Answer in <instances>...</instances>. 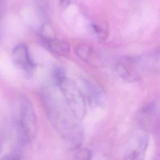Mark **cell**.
<instances>
[{"mask_svg":"<svg viewBox=\"0 0 160 160\" xmlns=\"http://www.w3.org/2000/svg\"><path fill=\"white\" fill-rule=\"evenodd\" d=\"M47 117L54 130L66 141L79 145L83 138V131L78 119L67 106L63 98L46 91L41 96Z\"/></svg>","mask_w":160,"mask_h":160,"instance_id":"6da1fadb","label":"cell"},{"mask_svg":"<svg viewBox=\"0 0 160 160\" xmlns=\"http://www.w3.org/2000/svg\"><path fill=\"white\" fill-rule=\"evenodd\" d=\"M62 96L68 108L80 121L86 114L85 97L77 84L71 79L65 77L58 84Z\"/></svg>","mask_w":160,"mask_h":160,"instance_id":"7a4b0ae2","label":"cell"},{"mask_svg":"<svg viewBox=\"0 0 160 160\" xmlns=\"http://www.w3.org/2000/svg\"><path fill=\"white\" fill-rule=\"evenodd\" d=\"M19 126L20 134L25 142H31L38 132V120L34 107L27 98H22L20 102Z\"/></svg>","mask_w":160,"mask_h":160,"instance_id":"3957f363","label":"cell"},{"mask_svg":"<svg viewBox=\"0 0 160 160\" xmlns=\"http://www.w3.org/2000/svg\"><path fill=\"white\" fill-rule=\"evenodd\" d=\"M142 68L141 59L138 58H124L118 62L115 71L119 77L124 81L132 82L139 78L138 71Z\"/></svg>","mask_w":160,"mask_h":160,"instance_id":"277c9868","label":"cell"},{"mask_svg":"<svg viewBox=\"0 0 160 160\" xmlns=\"http://www.w3.org/2000/svg\"><path fill=\"white\" fill-rule=\"evenodd\" d=\"M12 58L14 64L27 76H31L35 69V64L31 58L28 46L23 43L16 46L12 51Z\"/></svg>","mask_w":160,"mask_h":160,"instance_id":"5b68a950","label":"cell"},{"mask_svg":"<svg viewBox=\"0 0 160 160\" xmlns=\"http://www.w3.org/2000/svg\"><path fill=\"white\" fill-rule=\"evenodd\" d=\"M139 123L146 131L156 129L159 121V108L156 103H151L146 106L140 112Z\"/></svg>","mask_w":160,"mask_h":160,"instance_id":"8992f818","label":"cell"},{"mask_svg":"<svg viewBox=\"0 0 160 160\" xmlns=\"http://www.w3.org/2000/svg\"><path fill=\"white\" fill-rule=\"evenodd\" d=\"M148 143V136H143L138 138L135 144L124 155L123 160H144Z\"/></svg>","mask_w":160,"mask_h":160,"instance_id":"52a82bcc","label":"cell"},{"mask_svg":"<svg viewBox=\"0 0 160 160\" xmlns=\"http://www.w3.org/2000/svg\"><path fill=\"white\" fill-rule=\"evenodd\" d=\"M44 46L50 51L61 56L66 57L69 55L70 47L69 44L62 40L55 38L42 39Z\"/></svg>","mask_w":160,"mask_h":160,"instance_id":"ba28073f","label":"cell"},{"mask_svg":"<svg viewBox=\"0 0 160 160\" xmlns=\"http://www.w3.org/2000/svg\"><path fill=\"white\" fill-rule=\"evenodd\" d=\"M75 52L81 59L88 63L95 64L99 58L94 48L86 43L78 44L75 48Z\"/></svg>","mask_w":160,"mask_h":160,"instance_id":"9c48e42d","label":"cell"},{"mask_svg":"<svg viewBox=\"0 0 160 160\" xmlns=\"http://www.w3.org/2000/svg\"><path fill=\"white\" fill-rule=\"evenodd\" d=\"M84 86L85 92L89 99L95 102L101 101L102 96V91L96 83L91 80H84Z\"/></svg>","mask_w":160,"mask_h":160,"instance_id":"30bf717a","label":"cell"},{"mask_svg":"<svg viewBox=\"0 0 160 160\" xmlns=\"http://www.w3.org/2000/svg\"><path fill=\"white\" fill-rule=\"evenodd\" d=\"M91 151L86 148L81 149L77 151L74 156V160H91Z\"/></svg>","mask_w":160,"mask_h":160,"instance_id":"8fae6325","label":"cell"},{"mask_svg":"<svg viewBox=\"0 0 160 160\" xmlns=\"http://www.w3.org/2000/svg\"><path fill=\"white\" fill-rule=\"evenodd\" d=\"M42 39H49L55 38L54 32L48 24H44L41 29Z\"/></svg>","mask_w":160,"mask_h":160,"instance_id":"7c38bea8","label":"cell"},{"mask_svg":"<svg viewBox=\"0 0 160 160\" xmlns=\"http://www.w3.org/2000/svg\"><path fill=\"white\" fill-rule=\"evenodd\" d=\"M91 29L92 32L98 36L100 40H104L105 38L106 37V31L105 29L97 24H92Z\"/></svg>","mask_w":160,"mask_h":160,"instance_id":"4fadbf2b","label":"cell"},{"mask_svg":"<svg viewBox=\"0 0 160 160\" xmlns=\"http://www.w3.org/2000/svg\"><path fill=\"white\" fill-rule=\"evenodd\" d=\"M66 76L64 70L60 68H56L53 71V79L56 82V84L64 79Z\"/></svg>","mask_w":160,"mask_h":160,"instance_id":"5bb4252c","label":"cell"},{"mask_svg":"<svg viewBox=\"0 0 160 160\" xmlns=\"http://www.w3.org/2000/svg\"><path fill=\"white\" fill-rule=\"evenodd\" d=\"M0 160H20V159L17 155L8 154L2 157Z\"/></svg>","mask_w":160,"mask_h":160,"instance_id":"9a60e30c","label":"cell"},{"mask_svg":"<svg viewBox=\"0 0 160 160\" xmlns=\"http://www.w3.org/2000/svg\"><path fill=\"white\" fill-rule=\"evenodd\" d=\"M59 6L62 9H65L70 4V1L69 0H59Z\"/></svg>","mask_w":160,"mask_h":160,"instance_id":"2e32d148","label":"cell"},{"mask_svg":"<svg viewBox=\"0 0 160 160\" xmlns=\"http://www.w3.org/2000/svg\"><path fill=\"white\" fill-rule=\"evenodd\" d=\"M5 2H6V0H0V4H5Z\"/></svg>","mask_w":160,"mask_h":160,"instance_id":"e0dca14e","label":"cell"}]
</instances>
